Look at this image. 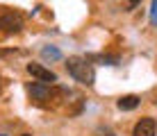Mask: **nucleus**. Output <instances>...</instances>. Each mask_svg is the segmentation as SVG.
<instances>
[{
	"label": "nucleus",
	"mask_w": 157,
	"mask_h": 136,
	"mask_svg": "<svg viewBox=\"0 0 157 136\" xmlns=\"http://www.w3.org/2000/svg\"><path fill=\"white\" fill-rule=\"evenodd\" d=\"M66 68H68V75L84 86H91L96 82V70L84 57H68Z\"/></svg>",
	"instance_id": "1"
},
{
	"label": "nucleus",
	"mask_w": 157,
	"mask_h": 136,
	"mask_svg": "<svg viewBox=\"0 0 157 136\" xmlns=\"http://www.w3.org/2000/svg\"><path fill=\"white\" fill-rule=\"evenodd\" d=\"M0 30L5 32H21L23 30V18L14 12H0Z\"/></svg>",
	"instance_id": "2"
},
{
	"label": "nucleus",
	"mask_w": 157,
	"mask_h": 136,
	"mask_svg": "<svg viewBox=\"0 0 157 136\" xmlns=\"http://www.w3.org/2000/svg\"><path fill=\"white\" fill-rule=\"evenodd\" d=\"M28 73L32 77H36L39 82H43V84H55L57 82V75L52 73L50 68L41 66V64H28Z\"/></svg>",
	"instance_id": "3"
},
{
	"label": "nucleus",
	"mask_w": 157,
	"mask_h": 136,
	"mask_svg": "<svg viewBox=\"0 0 157 136\" xmlns=\"http://www.w3.org/2000/svg\"><path fill=\"white\" fill-rule=\"evenodd\" d=\"M157 132V123L153 118H141L132 129V136H155Z\"/></svg>",
	"instance_id": "4"
},
{
	"label": "nucleus",
	"mask_w": 157,
	"mask_h": 136,
	"mask_svg": "<svg viewBox=\"0 0 157 136\" xmlns=\"http://www.w3.org/2000/svg\"><path fill=\"white\" fill-rule=\"evenodd\" d=\"M28 91H30V95L34 97V100H48V97L52 95L50 86L43 84V82H34V84H30V86H28Z\"/></svg>",
	"instance_id": "5"
},
{
	"label": "nucleus",
	"mask_w": 157,
	"mask_h": 136,
	"mask_svg": "<svg viewBox=\"0 0 157 136\" xmlns=\"http://www.w3.org/2000/svg\"><path fill=\"white\" fill-rule=\"evenodd\" d=\"M116 107L121 111H132V109L139 107V95H123L121 100L116 102Z\"/></svg>",
	"instance_id": "6"
},
{
	"label": "nucleus",
	"mask_w": 157,
	"mask_h": 136,
	"mask_svg": "<svg viewBox=\"0 0 157 136\" xmlns=\"http://www.w3.org/2000/svg\"><path fill=\"white\" fill-rule=\"evenodd\" d=\"M41 57L50 59V61H59V59H62V52H59L55 46H43L41 48Z\"/></svg>",
	"instance_id": "7"
},
{
	"label": "nucleus",
	"mask_w": 157,
	"mask_h": 136,
	"mask_svg": "<svg viewBox=\"0 0 157 136\" xmlns=\"http://www.w3.org/2000/svg\"><path fill=\"white\" fill-rule=\"evenodd\" d=\"M150 25L157 27V0H153V5H150Z\"/></svg>",
	"instance_id": "8"
},
{
	"label": "nucleus",
	"mask_w": 157,
	"mask_h": 136,
	"mask_svg": "<svg viewBox=\"0 0 157 136\" xmlns=\"http://www.w3.org/2000/svg\"><path fill=\"white\" fill-rule=\"evenodd\" d=\"M96 136H114L109 132V129H98V132H96Z\"/></svg>",
	"instance_id": "9"
},
{
	"label": "nucleus",
	"mask_w": 157,
	"mask_h": 136,
	"mask_svg": "<svg viewBox=\"0 0 157 136\" xmlns=\"http://www.w3.org/2000/svg\"><path fill=\"white\" fill-rule=\"evenodd\" d=\"M139 2H141V0H130V2H128V12H130V9H134Z\"/></svg>",
	"instance_id": "10"
},
{
	"label": "nucleus",
	"mask_w": 157,
	"mask_h": 136,
	"mask_svg": "<svg viewBox=\"0 0 157 136\" xmlns=\"http://www.w3.org/2000/svg\"><path fill=\"white\" fill-rule=\"evenodd\" d=\"M23 136H30V134H23Z\"/></svg>",
	"instance_id": "11"
},
{
	"label": "nucleus",
	"mask_w": 157,
	"mask_h": 136,
	"mask_svg": "<svg viewBox=\"0 0 157 136\" xmlns=\"http://www.w3.org/2000/svg\"><path fill=\"white\" fill-rule=\"evenodd\" d=\"M0 136H5V134H0Z\"/></svg>",
	"instance_id": "12"
}]
</instances>
